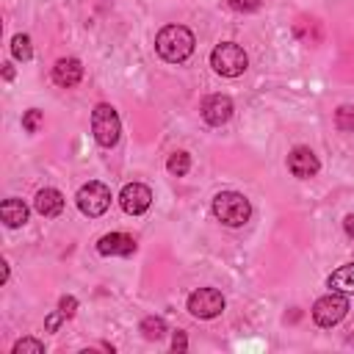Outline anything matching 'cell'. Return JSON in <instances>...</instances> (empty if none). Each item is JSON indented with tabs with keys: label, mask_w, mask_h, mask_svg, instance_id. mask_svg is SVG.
I'll use <instances>...</instances> for the list:
<instances>
[{
	"label": "cell",
	"mask_w": 354,
	"mask_h": 354,
	"mask_svg": "<svg viewBox=\"0 0 354 354\" xmlns=\"http://www.w3.org/2000/svg\"><path fill=\"white\" fill-rule=\"evenodd\" d=\"M91 133H94L100 147H108V149L116 147V141L122 136V122H119V113H116L113 105H108V102L94 105V111H91Z\"/></svg>",
	"instance_id": "obj_4"
},
{
	"label": "cell",
	"mask_w": 354,
	"mask_h": 354,
	"mask_svg": "<svg viewBox=\"0 0 354 354\" xmlns=\"http://www.w3.org/2000/svg\"><path fill=\"white\" fill-rule=\"evenodd\" d=\"M41 122H44V113H41L39 108H30V111L22 113V127H25V133H39Z\"/></svg>",
	"instance_id": "obj_21"
},
{
	"label": "cell",
	"mask_w": 354,
	"mask_h": 354,
	"mask_svg": "<svg viewBox=\"0 0 354 354\" xmlns=\"http://www.w3.org/2000/svg\"><path fill=\"white\" fill-rule=\"evenodd\" d=\"M194 33L185 25H166L155 36V53L169 64H183L194 53Z\"/></svg>",
	"instance_id": "obj_1"
},
{
	"label": "cell",
	"mask_w": 354,
	"mask_h": 354,
	"mask_svg": "<svg viewBox=\"0 0 354 354\" xmlns=\"http://www.w3.org/2000/svg\"><path fill=\"white\" fill-rule=\"evenodd\" d=\"M119 205H122V210L130 213V216L147 213L149 205H152V191H149V185H144V183H127V185L122 188V194H119Z\"/></svg>",
	"instance_id": "obj_8"
},
{
	"label": "cell",
	"mask_w": 354,
	"mask_h": 354,
	"mask_svg": "<svg viewBox=\"0 0 354 354\" xmlns=\"http://www.w3.org/2000/svg\"><path fill=\"white\" fill-rule=\"evenodd\" d=\"M221 310H224V296L216 288H199V290H194L188 296V313L194 318L207 321V318L221 315Z\"/></svg>",
	"instance_id": "obj_7"
},
{
	"label": "cell",
	"mask_w": 354,
	"mask_h": 354,
	"mask_svg": "<svg viewBox=\"0 0 354 354\" xmlns=\"http://www.w3.org/2000/svg\"><path fill=\"white\" fill-rule=\"evenodd\" d=\"M11 55L17 61H30L33 58V47H30V36L28 33H17L11 39Z\"/></svg>",
	"instance_id": "obj_17"
},
{
	"label": "cell",
	"mask_w": 354,
	"mask_h": 354,
	"mask_svg": "<svg viewBox=\"0 0 354 354\" xmlns=\"http://www.w3.org/2000/svg\"><path fill=\"white\" fill-rule=\"evenodd\" d=\"M346 313H348V299H346V293H337V290L321 296V299L313 304V321H315L318 326H324V329L337 326V324L346 318Z\"/></svg>",
	"instance_id": "obj_6"
},
{
	"label": "cell",
	"mask_w": 354,
	"mask_h": 354,
	"mask_svg": "<svg viewBox=\"0 0 354 354\" xmlns=\"http://www.w3.org/2000/svg\"><path fill=\"white\" fill-rule=\"evenodd\" d=\"M3 77H6V80L14 77V66H11V64H3Z\"/></svg>",
	"instance_id": "obj_26"
},
{
	"label": "cell",
	"mask_w": 354,
	"mask_h": 354,
	"mask_svg": "<svg viewBox=\"0 0 354 354\" xmlns=\"http://www.w3.org/2000/svg\"><path fill=\"white\" fill-rule=\"evenodd\" d=\"M263 0H227V6L232 11H241V14H249V11H257Z\"/></svg>",
	"instance_id": "obj_22"
},
{
	"label": "cell",
	"mask_w": 354,
	"mask_h": 354,
	"mask_svg": "<svg viewBox=\"0 0 354 354\" xmlns=\"http://www.w3.org/2000/svg\"><path fill=\"white\" fill-rule=\"evenodd\" d=\"M14 354H44V343L36 337H22L14 343Z\"/></svg>",
	"instance_id": "obj_20"
},
{
	"label": "cell",
	"mask_w": 354,
	"mask_h": 354,
	"mask_svg": "<svg viewBox=\"0 0 354 354\" xmlns=\"http://www.w3.org/2000/svg\"><path fill=\"white\" fill-rule=\"evenodd\" d=\"M136 249H138V243H136V238L127 235V232H108V235H102V238L97 241V252L105 254V257H127V254H133Z\"/></svg>",
	"instance_id": "obj_11"
},
{
	"label": "cell",
	"mask_w": 354,
	"mask_h": 354,
	"mask_svg": "<svg viewBox=\"0 0 354 354\" xmlns=\"http://www.w3.org/2000/svg\"><path fill=\"white\" fill-rule=\"evenodd\" d=\"M326 288L329 290H337V293H354V263H346L340 266L337 271H332L326 277Z\"/></svg>",
	"instance_id": "obj_15"
},
{
	"label": "cell",
	"mask_w": 354,
	"mask_h": 354,
	"mask_svg": "<svg viewBox=\"0 0 354 354\" xmlns=\"http://www.w3.org/2000/svg\"><path fill=\"white\" fill-rule=\"evenodd\" d=\"M75 310H77V299H75V296H61V301H58V313H61L64 318H72Z\"/></svg>",
	"instance_id": "obj_23"
},
{
	"label": "cell",
	"mask_w": 354,
	"mask_h": 354,
	"mask_svg": "<svg viewBox=\"0 0 354 354\" xmlns=\"http://www.w3.org/2000/svg\"><path fill=\"white\" fill-rule=\"evenodd\" d=\"M232 100L227 97V94H210L205 102H202V119L207 122V124H213V127H221V124H227L230 122V116H232Z\"/></svg>",
	"instance_id": "obj_10"
},
{
	"label": "cell",
	"mask_w": 354,
	"mask_h": 354,
	"mask_svg": "<svg viewBox=\"0 0 354 354\" xmlns=\"http://www.w3.org/2000/svg\"><path fill=\"white\" fill-rule=\"evenodd\" d=\"M166 169H169V174H174V177H185L188 169H191V155H188V152H174V155H169Z\"/></svg>",
	"instance_id": "obj_18"
},
{
	"label": "cell",
	"mask_w": 354,
	"mask_h": 354,
	"mask_svg": "<svg viewBox=\"0 0 354 354\" xmlns=\"http://www.w3.org/2000/svg\"><path fill=\"white\" fill-rule=\"evenodd\" d=\"M343 230H346V235H348V238H354V213H348V216H346Z\"/></svg>",
	"instance_id": "obj_25"
},
{
	"label": "cell",
	"mask_w": 354,
	"mask_h": 354,
	"mask_svg": "<svg viewBox=\"0 0 354 354\" xmlns=\"http://www.w3.org/2000/svg\"><path fill=\"white\" fill-rule=\"evenodd\" d=\"M0 218H3V224L6 227H22L25 221H28V205L22 202V199H17V196H11V199H6L3 205H0Z\"/></svg>",
	"instance_id": "obj_14"
},
{
	"label": "cell",
	"mask_w": 354,
	"mask_h": 354,
	"mask_svg": "<svg viewBox=\"0 0 354 354\" xmlns=\"http://www.w3.org/2000/svg\"><path fill=\"white\" fill-rule=\"evenodd\" d=\"M75 202H77V210L83 216L97 218V216H102L111 207V188L105 183H100V180H91V183L80 185Z\"/></svg>",
	"instance_id": "obj_5"
},
{
	"label": "cell",
	"mask_w": 354,
	"mask_h": 354,
	"mask_svg": "<svg viewBox=\"0 0 354 354\" xmlns=\"http://www.w3.org/2000/svg\"><path fill=\"white\" fill-rule=\"evenodd\" d=\"M288 169H290L293 177L310 180V177L318 174L321 163H318V158H315V152H313L310 147H293L290 155H288Z\"/></svg>",
	"instance_id": "obj_9"
},
{
	"label": "cell",
	"mask_w": 354,
	"mask_h": 354,
	"mask_svg": "<svg viewBox=\"0 0 354 354\" xmlns=\"http://www.w3.org/2000/svg\"><path fill=\"white\" fill-rule=\"evenodd\" d=\"M33 207H36L39 216L55 218V216L64 210V194H61L58 188H41V191L36 194V199H33Z\"/></svg>",
	"instance_id": "obj_13"
},
{
	"label": "cell",
	"mask_w": 354,
	"mask_h": 354,
	"mask_svg": "<svg viewBox=\"0 0 354 354\" xmlns=\"http://www.w3.org/2000/svg\"><path fill=\"white\" fill-rule=\"evenodd\" d=\"M210 66H213L221 77H238V75L246 72L249 55H246V50H243L241 44H235V41H221V44H216L213 53H210Z\"/></svg>",
	"instance_id": "obj_3"
},
{
	"label": "cell",
	"mask_w": 354,
	"mask_h": 354,
	"mask_svg": "<svg viewBox=\"0 0 354 354\" xmlns=\"http://www.w3.org/2000/svg\"><path fill=\"white\" fill-rule=\"evenodd\" d=\"M185 348H188V337H185V332H183V329H177V332H174V337H171V351H180V354H183Z\"/></svg>",
	"instance_id": "obj_24"
},
{
	"label": "cell",
	"mask_w": 354,
	"mask_h": 354,
	"mask_svg": "<svg viewBox=\"0 0 354 354\" xmlns=\"http://www.w3.org/2000/svg\"><path fill=\"white\" fill-rule=\"evenodd\" d=\"M213 216L227 227H243L252 216V205L238 191H218L213 196Z\"/></svg>",
	"instance_id": "obj_2"
},
{
	"label": "cell",
	"mask_w": 354,
	"mask_h": 354,
	"mask_svg": "<svg viewBox=\"0 0 354 354\" xmlns=\"http://www.w3.org/2000/svg\"><path fill=\"white\" fill-rule=\"evenodd\" d=\"M335 127L343 130V133H351L354 130V105H340L335 111Z\"/></svg>",
	"instance_id": "obj_19"
},
{
	"label": "cell",
	"mask_w": 354,
	"mask_h": 354,
	"mask_svg": "<svg viewBox=\"0 0 354 354\" xmlns=\"http://www.w3.org/2000/svg\"><path fill=\"white\" fill-rule=\"evenodd\" d=\"M138 329H141V335H144L147 340H160V337L169 332V329H166V321H163L160 315H147Z\"/></svg>",
	"instance_id": "obj_16"
},
{
	"label": "cell",
	"mask_w": 354,
	"mask_h": 354,
	"mask_svg": "<svg viewBox=\"0 0 354 354\" xmlns=\"http://www.w3.org/2000/svg\"><path fill=\"white\" fill-rule=\"evenodd\" d=\"M83 80V64L77 58H58L53 66V83L61 88H75Z\"/></svg>",
	"instance_id": "obj_12"
}]
</instances>
